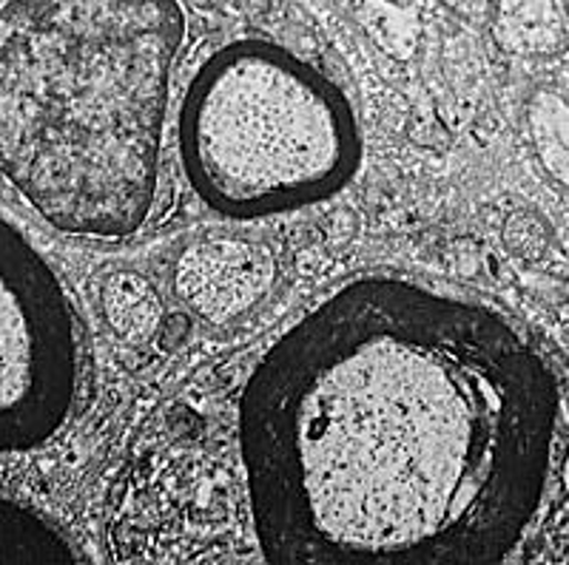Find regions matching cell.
<instances>
[{
  "mask_svg": "<svg viewBox=\"0 0 569 565\" xmlns=\"http://www.w3.org/2000/svg\"><path fill=\"white\" fill-rule=\"evenodd\" d=\"M512 38L527 49H552L556 43V14L550 0H501Z\"/></svg>",
  "mask_w": 569,
  "mask_h": 565,
  "instance_id": "obj_8",
  "label": "cell"
},
{
  "mask_svg": "<svg viewBox=\"0 0 569 565\" xmlns=\"http://www.w3.org/2000/svg\"><path fill=\"white\" fill-rule=\"evenodd\" d=\"M271 251L246 239H211L188 248L177 262V290L194 313L213 324L248 313L271 290Z\"/></svg>",
  "mask_w": 569,
  "mask_h": 565,
  "instance_id": "obj_5",
  "label": "cell"
},
{
  "mask_svg": "<svg viewBox=\"0 0 569 565\" xmlns=\"http://www.w3.org/2000/svg\"><path fill=\"white\" fill-rule=\"evenodd\" d=\"M186 34L177 0L0 9V176L46 222L103 239L146 222Z\"/></svg>",
  "mask_w": 569,
  "mask_h": 565,
  "instance_id": "obj_2",
  "label": "cell"
},
{
  "mask_svg": "<svg viewBox=\"0 0 569 565\" xmlns=\"http://www.w3.org/2000/svg\"><path fill=\"white\" fill-rule=\"evenodd\" d=\"M78 384L69 302L49 264L0 222V455L43 444Z\"/></svg>",
  "mask_w": 569,
  "mask_h": 565,
  "instance_id": "obj_4",
  "label": "cell"
},
{
  "mask_svg": "<svg viewBox=\"0 0 569 565\" xmlns=\"http://www.w3.org/2000/svg\"><path fill=\"white\" fill-rule=\"evenodd\" d=\"M530 129L543 168L569 185V105L543 91L530 105Z\"/></svg>",
  "mask_w": 569,
  "mask_h": 565,
  "instance_id": "obj_7",
  "label": "cell"
},
{
  "mask_svg": "<svg viewBox=\"0 0 569 565\" xmlns=\"http://www.w3.org/2000/svg\"><path fill=\"white\" fill-rule=\"evenodd\" d=\"M186 176L233 219L317 205L348 185L362 140L348 97L282 46L240 40L213 54L180 111Z\"/></svg>",
  "mask_w": 569,
  "mask_h": 565,
  "instance_id": "obj_3",
  "label": "cell"
},
{
  "mask_svg": "<svg viewBox=\"0 0 569 565\" xmlns=\"http://www.w3.org/2000/svg\"><path fill=\"white\" fill-rule=\"evenodd\" d=\"M556 381L498 315L359 279L259 361L240 404L268 563H550L569 495Z\"/></svg>",
  "mask_w": 569,
  "mask_h": 565,
  "instance_id": "obj_1",
  "label": "cell"
},
{
  "mask_svg": "<svg viewBox=\"0 0 569 565\" xmlns=\"http://www.w3.org/2000/svg\"><path fill=\"white\" fill-rule=\"evenodd\" d=\"M103 313L120 339L140 344L162 324V302L157 290L137 273H114L103 284Z\"/></svg>",
  "mask_w": 569,
  "mask_h": 565,
  "instance_id": "obj_6",
  "label": "cell"
}]
</instances>
